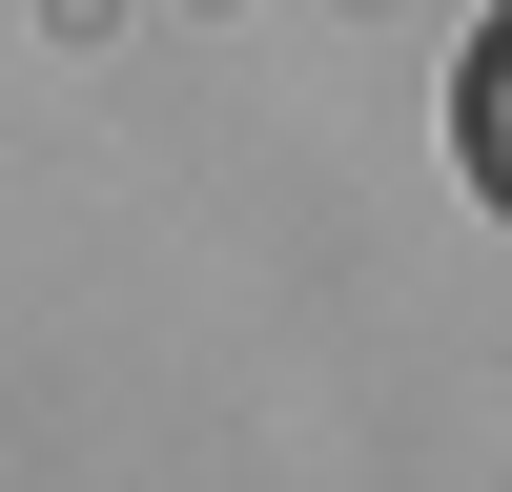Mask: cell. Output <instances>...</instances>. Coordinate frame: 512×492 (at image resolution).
Wrapping results in <instances>:
<instances>
[{"label": "cell", "mask_w": 512, "mask_h": 492, "mask_svg": "<svg viewBox=\"0 0 512 492\" xmlns=\"http://www.w3.org/2000/svg\"><path fill=\"white\" fill-rule=\"evenodd\" d=\"M451 164H472V185L512 205V0L472 21V62H451Z\"/></svg>", "instance_id": "cell-1"}]
</instances>
